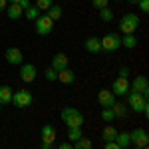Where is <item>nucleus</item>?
I'll list each match as a JSON object with an SVG mask.
<instances>
[{"label":"nucleus","mask_w":149,"mask_h":149,"mask_svg":"<svg viewBox=\"0 0 149 149\" xmlns=\"http://www.w3.org/2000/svg\"><path fill=\"white\" fill-rule=\"evenodd\" d=\"M58 81H62V84H66V86H70V84H74L76 81V74H74V70H60L58 72Z\"/></svg>","instance_id":"obj_16"},{"label":"nucleus","mask_w":149,"mask_h":149,"mask_svg":"<svg viewBox=\"0 0 149 149\" xmlns=\"http://www.w3.org/2000/svg\"><path fill=\"white\" fill-rule=\"evenodd\" d=\"M4 58H6V62L12 64V66H20V64H22V60H24L22 52H20L18 48H8V50H6V54H4Z\"/></svg>","instance_id":"obj_12"},{"label":"nucleus","mask_w":149,"mask_h":149,"mask_svg":"<svg viewBox=\"0 0 149 149\" xmlns=\"http://www.w3.org/2000/svg\"><path fill=\"white\" fill-rule=\"evenodd\" d=\"M36 24V34L38 36H48L52 32V28H54V20L48 16V14H42V16H38L34 20Z\"/></svg>","instance_id":"obj_6"},{"label":"nucleus","mask_w":149,"mask_h":149,"mask_svg":"<svg viewBox=\"0 0 149 149\" xmlns=\"http://www.w3.org/2000/svg\"><path fill=\"white\" fill-rule=\"evenodd\" d=\"M129 137H131V143L137 149H145L149 145V133L143 129V127H137L133 131H129Z\"/></svg>","instance_id":"obj_7"},{"label":"nucleus","mask_w":149,"mask_h":149,"mask_svg":"<svg viewBox=\"0 0 149 149\" xmlns=\"http://www.w3.org/2000/svg\"><path fill=\"white\" fill-rule=\"evenodd\" d=\"M129 74H131V70L127 68V66H121V68L117 70V76L119 78H129Z\"/></svg>","instance_id":"obj_31"},{"label":"nucleus","mask_w":149,"mask_h":149,"mask_svg":"<svg viewBox=\"0 0 149 149\" xmlns=\"http://www.w3.org/2000/svg\"><path fill=\"white\" fill-rule=\"evenodd\" d=\"M56 137H58L56 127L52 125V123H46V125H42V149H50L52 145H54Z\"/></svg>","instance_id":"obj_8"},{"label":"nucleus","mask_w":149,"mask_h":149,"mask_svg":"<svg viewBox=\"0 0 149 149\" xmlns=\"http://www.w3.org/2000/svg\"><path fill=\"white\" fill-rule=\"evenodd\" d=\"M115 133H117V129H115L113 125H105V127H103V131H102V139H103V141H113Z\"/></svg>","instance_id":"obj_23"},{"label":"nucleus","mask_w":149,"mask_h":149,"mask_svg":"<svg viewBox=\"0 0 149 149\" xmlns=\"http://www.w3.org/2000/svg\"><path fill=\"white\" fill-rule=\"evenodd\" d=\"M111 92H113V95H125L129 92V80L117 76L113 80V84H111Z\"/></svg>","instance_id":"obj_10"},{"label":"nucleus","mask_w":149,"mask_h":149,"mask_svg":"<svg viewBox=\"0 0 149 149\" xmlns=\"http://www.w3.org/2000/svg\"><path fill=\"white\" fill-rule=\"evenodd\" d=\"M8 2H12V4H18V2H20V0H8Z\"/></svg>","instance_id":"obj_37"},{"label":"nucleus","mask_w":149,"mask_h":149,"mask_svg":"<svg viewBox=\"0 0 149 149\" xmlns=\"http://www.w3.org/2000/svg\"><path fill=\"white\" fill-rule=\"evenodd\" d=\"M100 44H102V50H105V52H117L121 48V34L109 32L100 40Z\"/></svg>","instance_id":"obj_4"},{"label":"nucleus","mask_w":149,"mask_h":149,"mask_svg":"<svg viewBox=\"0 0 149 149\" xmlns=\"http://www.w3.org/2000/svg\"><path fill=\"white\" fill-rule=\"evenodd\" d=\"M58 149H74L72 141H64V143H58Z\"/></svg>","instance_id":"obj_34"},{"label":"nucleus","mask_w":149,"mask_h":149,"mask_svg":"<svg viewBox=\"0 0 149 149\" xmlns=\"http://www.w3.org/2000/svg\"><path fill=\"white\" fill-rule=\"evenodd\" d=\"M84 48L90 52V54H102V44H100V38H95V36H90V38H86V42H84Z\"/></svg>","instance_id":"obj_14"},{"label":"nucleus","mask_w":149,"mask_h":149,"mask_svg":"<svg viewBox=\"0 0 149 149\" xmlns=\"http://www.w3.org/2000/svg\"><path fill=\"white\" fill-rule=\"evenodd\" d=\"M38 16H40V10H38L36 6H28V8H26V18H28V20H32V22H34Z\"/></svg>","instance_id":"obj_28"},{"label":"nucleus","mask_w":149,"mask_h":149,"mask_svg":"<svg viewBox=\"0 0 149 149\" xmlns=\"http://www.w3.org/2000/svg\"><path fill=\"white\" fill-rule=\"evenodd\" d=\"M74 149H92V139H88V137L81 135L80 139L74 141Z\"/></svg>","instance_id":"obj_24"},{"label":"nucleus","mask_w":149,"mask_h":149,"mask_svg":"<svg viewBox=\"0 0 149 149\" xmlns=\"http://www.w3.org/2000/svg\"><path fill=\"white\" fill-rule=\"evenodd\" d=\"M92 4L97 8V10H102V8H105V6H107V0H92Z\"/></svg>","instance_id":"obj_33"},{"label":"nucleus","mask_w":149,"mask_h":149,"mask_svg":"<svg viewBox=\"0 0 149 149\" xmlns=\"http://www.w3.org/2000/svg\"><path fill=\"white\" fill-rule=\"evenodd\" d=\"M127 107L135 113H143L147 115L149 113V103H147V97H143L139 92H127Z\"/></svg>","instance_id":"obj_1"},{"label":"nucleus","mask_w":149,"mask_h":149,"mask_svg":"<svg viewBox=\"0 0 149 149\" xmlns=\"http://www.w3.org/2000/svg\"><path fill=\"white\" fill-rule=\"evenodd\" d=\"M102 119H103V121H107V123L115 119V115H113V111H111V107H103V109H102Z\"/></svg>","instance_id":"obj_29"},{"label":"nucleus","mask_w":149,"mask_h":149,"mask_svg":"<svg viewBox=\"0 0 149 149\" xmlns=\"http://www.w3.org/2000/svg\"><path fill=\"white\" fill-rule=\"evenodd\" d=\"M100 18H102L103 22H111V20H113V12L105 6V8H102V10H100Z\"/></svg>","instance_id":"obj_26"},{"label":"nucleus","mask_w":149,"mask_h":149,"mask_svg":"<svg viewBox=\"0 0 149 149\" xmlns=\"http://www.w3.org/2000/svg\"><path fill=\"white\" fill-rule=\"evenodd\" d=\"M44 78H46L48 81H58V70H54L50 66L48 70H44Z\"/></svg>","instance_id":"obj_27"},{"label":"nucleus","mask_w":149,"mask_h":149,"mask_svg":"<svg viewBox=\"0 0 149 149\" xmlns=\"http://www.w3.org/2000/svg\"><path fill=\"white\" fill-rule=\"evenodd\" d=\"M52 4H54V2H52V0H36V8H38V10L42 12V10H48V8H50V6H52Z\"/></svg>","instance_id":"obj_30"},{"label":"nucleus","mask_w":149,"mask_h":149,"mask_svg":"<svg viewBox=\"0 0 149 149\" xmlns=\"http://www.w3.org/2000/svg\"><path fill=\"white\" fill-rule=\"evenodd\" d=\"M137 4H139V10L143 12H149V0H137Z\"/></svg>","instance_id":"obj_32"},{"label":"nucleus","mask_w":149,"mask_h":149,"mask_svg":"<svg viewBox=\"0 0 149 149\" xmlns=\"http://www.w3.org/2000/svg\"><path fill=\"white\" fill-rule=\"evenodd\" d=\"M0 111H2V103H0Z\"/></svg>","instance_id":"obj_39"},{"label":"nucleus","mask_w":149,"mask_h":149,"mask_svg":"<svg viewBox=\"0 0 149 149\" xmlns=\"http://www.w3.org/2000/svg\"><path fill=\"white\" fill-rule=\"evenodd\" d=\"M129 92H139L143 97H149V86L145 76H137L133 78V81H129Z\"/></svg>","instance_id":"obj_9"},{"label":"nucleus","mask_w":149,"mask_h":149,"mask_svg":"<svg viewBox=\"0 0 149 149\" xmlns=\"http://www.w3.org/2000/svg\"><path fill=\"white\" fill-rule=\"evenodd\" d=\"M6 14H8L10 20H20L22 14H24V10L20 8V4H12L10 2V6H6Z\"/></svg>","instance_id":"obj_19"},{"label":"nucleus","mask_w":149,"mask_h":149,"mask_svg":"<svg viewBox=\"0 0 149 149\" xmlns=\"http://www.w3.org/2000/svg\"><path fill=\"white\" fill-rule=\"evenodd\" d=\"M60 117H62V121L66 123V127H70V125H84V121H86V117L81 115L80 109H76V107H72V105L64 107L62 113H60Z\"/></svg>","instance_id":"obj_2"},{"label":"nucleus","mask_w":149,"mask_h":149,"mask_svg":"<svg viewBox=\"0 0 149 149\" xmlns=\"http://www.w3.org/2000/svg\"><path fill=\"white\" fill-rule=\"evenodd\" d=\"M115 102V95L111 90H100L97 93V103L102 105V107H111Z\"/></svg>","instance_id":"obj_13"},{"label":"nucleus","mask_w":149,"mask_h":149,"mask_svg":"<svg viewBox=\"0 0 149 149\" xmlns=\"http://www.w3.org/2000/svg\"><path fill=\"white\" fill-rule=\"evenodd\" d=\"M62 14H64V12H62V8H60V6H54V4H52V6L48 8V16H50V18L54 20V22L62 18Z\"/></svg>","instance_id":"obj_25"},{"label":"nucleus","mask_w":149,"mask_h":149,"mask_svg":"<svg viewBox=\"0 0 149 149\" xmlns=\"http://www.w3.org/2000/svg\"><path fill=\"white\" fill-rule=\"evenodd\" d=\"M121 46L133 50V48L137 46V38H135V34H123L121 36Z\"/></svg>","instance_id":"obj_22"},{"label":"nucleus","mask_w":149,"mask_h":149,"mask_svg":"<svg viewBox=\"0 0 149 149\" xmlns=\"http://www.w3.org/2000/svg\"><path fill=\"white\" fill-rule=\"evenodd\" d=\"M52 68L54 70H64L68 68V56L64 54V52H58V54H54V58H52Z\"/></svg>","instance_id":"obj_15"},{"label":"nucleus","mask_w":149,"mask_h":149,"mask_svg":"<svg viewBox=\"0 0 149 149\" xmlns=\"http://www.w3.org/2000/svg\"><path fill=\"white\" fill-rule=\"evenodd\" d=\"M12 88L8 86H0V103L6 105V103H12Z\"/></svg>","instance_id":"obj_20"},{"label":"nucleus","mask_w":149,"mask_h":149,"mask_svg":"<svg viewBox=\"0 0 149 149\" xmlns=\"http://www.w3.org/2000/svg\"><path fill=\"white\" fill-rule=\"evenodd\" d=\"M18 4H20V8H22V10H26V8L30 6V0H20Z\"/></svg>","instance_id":"obj_35"},{"label":"nucleus","mask_w":149,"mask_h":149,"mask_svg":"<svg viewBox=\"0 0 149 149\" xmlns=\"http://www.w3.org/2000/svg\"><path fill=\"white\" fill-rule=\"evenodd\" d=\"M34 102V97H32V93L28 92V90H18V92L12 93V103L18 107V109H24V107H30Z\"/></svg>","instance_id":"obj_5"},{"label":"nucleus","mask_w":149,"mask_h":149,"mask_svg":"<svg viewBox=\"0 0 149 149\" xmlns=\"http://www.w3.org/2000/svg\"><path fill=\"white\" fill-rule=\"evenodd\" d=\"M115 2H121V0H115Z\"/></svg>","instance_id":"obj_40"},{"label":"nucleus","mask_w":149,"mask_h":149,"mask_svg":"<svg viewBox=\"0 0 149 149\" xmlns=\"http://www.w3.org/2000/svg\"><path fill=\"white\" fill-rule=\"evenodd\" d=\"M36 66L34 64H22V68H20V80L26 81V84H32L36 80Z\"/></svg>","instance_id":"obj_11"},{"label":"nucleus","mask_w":149,"mask_h":149,"mask_svg":"<svg viewBox=\"0 0 149 149\" xmlns=\"http://www.w3.org/2000/svg\"><path fill=\"white\" fill-rule=\"evenodd\" d=\"M66 135H68V139L72 141V143H74L76 139H80L81 135H84V131H81V125H70V127H68V133H66Z\"/></svg>","instance_id":"obj_21"},{"label":"nucleus","mask_w":149,"mask_h":149,"mask_svg":"<svg viewBox=\"0 0 149 149\" xmlns=\"http://www.w3.org/2000/svg\"><path fill=\"white\" fill-rule=\"evenodd\" d=\"M111 111H113L115 119H125L127 117V105L123 102H117V100H115L113 105H111Z\"/></svg>","instance_id":"obj_17"},{"label":"nucleus","mask_w":149,"mask_h":149,"mask_svg":"<svg viewBox=\"0 0 149 149\" xmlns=\"http://www.w3.org/2000/svg\"><path fill=\"white\" fill-rule=\"evenodd\" d=\"M115 143L119 145V149H125V147H129L131 145V137H129V131H117L115 133Z\"/></svg>","instance_id":"obj_18"},{"label":"nucleus","mask_w":149,"mask_h":149,"mask_svg":"<svg viewBox=\"0 0 149 149\" xmlns=\"http://www.w3.org/2000/svg\"><path fill=\"white\" fill-rule=\"evenodd\" d=\"M139 22L141 20H139L137 14H131V12L129 14H123L121 20H119V32L121 34H133L139 28Z\"/></svg>","instance_id":"obj_3"},{"label":"nucleus","mask_w":149,"mask_h":149,"mask_svg":"<svg viewBox=\"0 0 149 149\" xmlns=\"http://www.w3.org/2000/svg\"><path fill=\"white\" fill-rule=\"evenodd\" d=\"M129 2H131V4H137V0H129Z\"/></svg>","instance_id":"obj_38"},{"label":"nucleus","mask_w":149,"mask_h":149,"mask_svg":"<svg viewBox=\"0 0 149 149\" xmlns=\"http://www.w3.org/2000/svg\"><path fill=\"white\" fill-rule=\"evenodd\" d=\"M6 6H8V0H0V12L6 10Z\"/></svg>","instance_id":"obj_36"}]
</instances>
